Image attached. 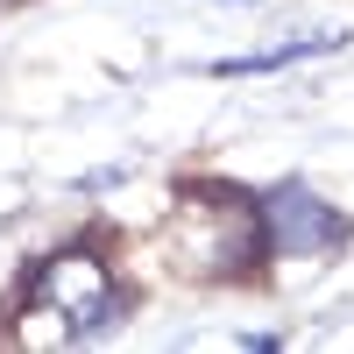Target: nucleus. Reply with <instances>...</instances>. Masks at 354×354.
<instances>
[{"label":"nucleus","instance_id":"nucleus-3","mask_svg":"<svg viewBox=\"0 0 354 354\" xmlns=\"http://www.w3.org/2000/svg\"><path fill=\"white\" fill-rule=\"evenodd\" d=\"M347 36H305V43H283V50H255V57H227V64H213L220 78H241V71H277V64H298V57L312 50H340Z\"/></svg>","mask_w":354,"mask_h":354},{"label":"nucleus","instance_id":"nucleus-1","mask_svg":"<svg viewBox=\"0 0 354 354\" xmlns=\"http://www.w3.org/2000/svg\"><path fill=\"white\" fill-rule=\"evenodd\" d=\"M36 305L57 312L71 333H85V326H106V319H113L121 290H113V277H106V262H100V255L64 248V255H50L43 270H36Z\"/></svg>","mask_w":354,"mask_h":354},{"label":"nucleus","instance_id":"nucleus-2","mask_svg":"<svg viewBox=\"0 0 354 354\" xmlns=\"http://www.w3.org/2000/svg\"><path fill=\"white\" fill-rule=\"evenodd\" d=\"M262 234H270V248L277 255H333L347 241V220L333 213L326 198H312L298 185H283L262 198Z\"/></svg>","mask_w":354,"mask_h":354}]
</instances>
